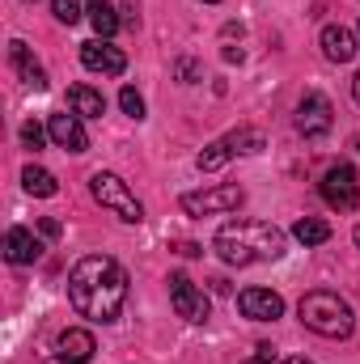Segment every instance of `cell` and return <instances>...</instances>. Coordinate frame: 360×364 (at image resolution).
I'll return each instance as SVG.
<instances>
[{
  "instance_id": "1",
  "label": "cell",
  "mask_w": 360,
  "mask_h": 364,
  "mask_svg": "<svg viewBox=\"0 0 360 364\" xmlns=\"http://www.w3.org/2000/svg\"><path fill=\"white\" fill-rule=\"evenodd\" d=\"M68 301L90 322H115L127 301V272L110 255H85L68 272Z\"/></svg>"
},
{
  "instance_id": "2",
  "label": "cell",
  "mask_w": 360,
  "mask_h": 364,
  "mask_svg": "<svg viewBox=\"0 0 360 364\" xmlns=\"http://www.w3.org/2000/svg\"><path fill=\"white\" fill-rule=\"evenodd\" d=\"M212 250L229 267H250V263H275L284 259V233L268 220H229L216 229Z\"/></svg>"
},
{
  "instance_id": "3",
  "label": "cell",
  "mask_w": 360,
  "mask_h": 364,
  "mask_svg": "<svg viewBox=\"0 0 360 364\" xmlns=\"http://www.w3.org/2000/svg\"><path fill=\"white\" fill-rule=\"evenodd\" d=\"M297 314H301V322H305L314 335H322V339H348L352 326H356L352 305L339 301L335 292H305L301 305H297Z\"/></svg>"
},
{
  "instance_id": "4",
  "label": "cell",
  "mask_w": 360,
  "mask_h": 364,
  "mask_svg": "<svg viewBox=\"0 0 360 364\" xmlns=\"http://www.w3.org/2000/svg\"><path fill=\"white\" fill-rule=\"evenodd\" d=\"M90 191L93 199L106 208V212H115L119 220H127V225H140L144 220V208H140V199L132 195V186L119 178V174H110V170H97L90 178Z\"/></svg>"
},
{
  "instance_id": "5",
  "label": "cell",
  "mask_w": 360,
  "mask_h": 364,
  "mask_svg": "<svg viewBox=\"0 0 360 364\" xmlns=\"http://www.w3.org/2000/svg\"><path fill=\"white\" fill-rule=\"evenodd\" d=\"M166 284H170V305H174V314H179L182 322H208L212 301H208V292H203L191 275L174 272Z\"/></svg>"
},
{
  "instance_id": "6",
  "label": "cell",
  "mask_w": 360,
  "mask_h": 364,
  "mask_svg": "<svg viewBox=\"0 0 360 364\" xmlns=\"http://www.w3.org/2000/svg\"><path fill=\"white\" fill-rule=\"evenodd\" d=\"M318 191H322V199L335 208V212H352L360 203V178L352 166H331L322 182H318Z\"/></svg>"
},
{
  "instance_id": "7",
  "label": "cell",
  "mask_w": 360,
  "mask_h": 364,
  "mask_svg": "<svg viewBox=\"0 0 360 364\" xmlns=\"http://www.w3.org/2000/svg\"><path fill=\"white\" fill-rule=\"evenodd\" d=\"M242 199H246L242 186H212V191L182 195V212H191V216H221V212H233Z\"/></svg>"
},
{
  "instance_id": "8",
  "label": "cell",
  "mask_w": 360,
  "mask_h": 364,
  "mask_svg": "<svg viewBox=\"0 0 360 364\" xmlns=\"http://www.w3.org/2000/svg\"><path fill=\"white\" fill-rule=\"evenodd\" d=\"M331 127H335V110H331V102H327L322 93H305L301 106H297V132H301L305 140H322Z\"/></svg>"
},
{
  "instance_id": "9",
  "label": "cell",
  "mask_w": 360,
  "mask_h": 364,
  "mask_svg": "<svg viewBox=\"0 0 360 364\" xmlns=\"http://www.w3.org/2000/svg\"><path fill=\"white\" fill-rule=\"evenodd\" d=\"M238 309L250 322H275L284 314V296L271 288H246V292H238Z\"/></svg>"
},
{
  "instance_id": "10",
  "label": "cell",
  "mask_w": 360,
  "mask_h": 364,
  "mask_svg": "<svg viewBox=\"0 0 360 364\" xmlns=\"http://www.w3.org/2000/svg\"><path fill=\"white\" fill-rule=\"evenodd\" d=\"M81 64H85L90 73H102V77H119V73L127 68V55H123L119 47L102 43V38H90V43H81Z\"/></svg>"
},
{
  "instance_id": "11",
  "label": "cell",
  "mask_w": 360,
  "mask_h": 364,
  "mask_svg": "<svg viewBox=\"0 0 360 364\" xmlns=\"http://www.w3.org/2000/svg\"><path fill=\"white\" fill-rule=\"evenodd\" d=\"M47 136L64 149V153H85L90 149V136L81 127V114H51L47 119Z\"/></svg>"
},
{
  "instance_id": "12",
  "label": "cell",
  "mask_w": 360,
  "mask_h": 364,
  "mask_svg": "<svg viewBox=\"0 0 360 364\" xmlns=\"http://www.w3.org/2000/svg\"><path fill=\"white\" fill-rule=\"evenodd\" d=\"M55 352H60V364H90L97 343L85 326H68L60 339H55Z\"/></svg>"
},
{
  "instance_id": "13",
  "label": "cell",
  "mask_w": 360,
  "mask_h": 364,
  "mask_svg": "<svg viewBox=\"0 0 360 364\" xmlns=\"http://www.w3.org/2000/svg\"><path fill=\"white\" fill-rule=\"evenodd\" d=\"M4 259H9L13 267H30V263L43 259V242H38L30 229H9V233H4Z\"/></svg>"
},
{
  "instance_id": "14",
  "label": "cell",
  "mask_w": 360,
  "mask_h": 364,
  "mask_svg": "<svg viewBox=\"0 0 360 364\" xmlns=\"http://www.w3.org/2000/svg\"><path fill=\"white\" fill-rule=\"evenodd\" d=\"M9 64L17 68V77H21L30 90H47V73H43V64L30 55V47H26L21 38H13V43H9Z\"/></svg>"
},
{
  "instance_id": "15",
  "label": "cell",
  "mask_w": 360,
  "mask_h": 364,
  "mask_svg": "<svg viewBox=\"0 0 360 364\" xmlns=\"http://www.w3.org/2000/svg\"><path fill=\"white\" fill-rule=\"evenodd\" d=\"M322 55L335 60V64L356 60V38H352V30H344V26H327V30H322Z\"/></svg>"
},
{
  "instance_id": "16",
  "label": "cell",
  "mask_w": 360,
  "mask_h": 364,
  "mask_svg": "<svg viewBox=\"0 0 360 364\" xmlns=\"http://www.w3.org/2000/svg\"><path fill=\"white\" fill-rule=\"evenodd\" d=\"M68 106L81 119H102L106 114V97L97 90H90V85H68Z\"/></svg>"
},
{
  "instance_id": "17",
  "label": "cell",
  "mask_w": 360,
  "mask_h": 364,
  "mask_svg": "<svg viewBox=\"0 0 360 364\" xmlns=\"http://www.w3.org/2000/svg\"><path fill=\"white\" fill-rule=\"evenodd\" d=\"M229 157H238V153H233L229 136H221V140H212V144H208V149L195 157V166H199V174H216V170H221Z\"/></svg>"
},
{
  "instance_id": "18",
  "label": "cell",
  "mask_w": 360,
  "mask_h": 364,
  "mask_svg": "<svg viewBox=\"0 0 360 364\" xmlns=\"http://www.w3.org/2000/svg\"><path fill=\"white\" fill-rule=\"evenodd\" d=\"M21 182H26V191H30L34 199H51V195L60 191L55 174H51V170H43V166H26V170H21Z\"/></svg>"
},
{
  "instance_id": "19",
  "label": "cell",
  "mask_w": 360,
  "mask_h": 364,
  "mask_svg": "<svg viewBox=\"0 0 360 364\" xmlns=\"http://www.w3.org/2000/svg\"><path fill=\"white\" fill-rule=\"evenodd\" d=\"M292 237H297L301 246H322V242H331V225L318 220V216H301V220L292 225Z\"/></svg>"
},
{
  "instance_id": "20",
  "label": "cell",
  "mask_w": 360,
  "mask_h": 364,
  "mask_svg": "<svg viewBox=\"0 0 360 364\" xmlns=\"http://www.w3.org/2000/svg\"><path fill=\"white\" fill-rule=\"evenodd\" d=\"M90 21H93V30H97V38H110L119 30V13H115L110 0H90Z\"/></svg>"
},
{
  "instance_id": "21",
  "label": "cell",
  "mask_w": 360,
  "mask_h": 364,
  "mask_svg": "<svg viewBox=\"0 0 360 364\" xmlns=\"http://www.w3.org/2000/svg\"><path fill=\"white\" fill-rule=\"evenodd\" d=\"M51 13H55V21H64V26H77V21H81V0H51Z\"/></svg>"
},
{
  "instance_id": "22",
  "label": "cell",
  "mask_w": 360,
  "mask_h": 364,
  "mask_svg": "<svg viewBox=\"0 0 360 364\" xmlns=\"http://www.w3.org/2000/svg\"><path fill=\"white\" fill-rule=\"evenodd\" d=\"M119 106H123V114H132V119H144V97L132 90V85H123V90H119Z\"/></svg>"
},
{
  "instance_id": "23",
  "label": "cell",
  "mask_w": 360,
  "mask_h": 364,
  "mask_svg": "<svg viewBox=\"0 0 360 364\" xmlns=\"http://www.w3.org/2000/svg\"><path fill=\"white\" fill-rule=\"evenodd\" d=\"M43 140H47V132H43L34 119H30V123H21V144H26V149H34V153H38V149H43Z\"/></svg>"
},
{
  "instance_id": "24",
  "label": "cell",
  "mask_w": 360,
  "mask_h": 364,
  "mask_svg": "<svg viewBox=\"0 0 360 364\" xmlns=\"http://www.w3.org/2000/svg\"><path fill=\"white\" fill-rule=\"evenodd\" d=\"M174 73H179L182 85H191V81L199 77V64H195V60H179V64H174Z\"/></svg>"
},
{
  "instance_id": "25",
  "label": "cell",
  "mask_w": 360,
  "mask_h": 364,
  "mask_svg": "<svg viewBox=\"0 0 360 364\" xmlns=\"http://www.w3.org/2000/svg\"><path fill=\"white\" fill-rule=\"evenodd\" d=\"M38 233H43V237H51V242H55V237H60V233H64V229H60V220H55V216H43V220H38Z\"/></svg>"
},
{
  "instance_id": "26",
  "label": "cell",
  "mask_w": 360,
  "mask_h": 364,
  "mask_svg": "<svg viewBox=\"0 0 360 364\" xmlns=\"http://www.w3.org/2000/svg\"><path fill=\"white\" fill-rule=\"evenodd\" d=\"M174 250L186 255V259H199V255H203V246H195V242H174Z\"/></svg>"
},
{
  "instance_id": "27",
  "label": "cell",
  "mask_w": 360,
  "mask_h": 364,
  "mask_svg": "<svg viewBox=\"0 0 360 364\" xmlns=\"http://www.w3.org/2000/svg\"><path fill=\"white\" fill-rule=\"evenodd\" d=\"M352 97H356V106H360V73H356V81H352Z\"/></svg>"
},
{
  "instance_id": "28",
  "label": "cell",
  "mask_w": 360,
  "mask_h": 364,
  "mask_svg": "<svg viewBox=\"0 0 360 364\" xmlns=\"http://www.w3.org/2000/svg\"><path fill=\"white\" fill-rule=\"evenodd\" d=\"M284 364H309V360H305V356H288Z\"/></svg>"
},
{
  "instance_id": "29",
  "label": "cell",
  "mask_w": 360,
  "mask_h": 364,
  "mask_svg": "<svg viewBox=\"0 0 360 364\" xmlns=\"http://www.w3.org/2000/svg\"><path fill=\"white\" fill-rule=\"evenodd\" d=\"M356 246H360V225H356Z\"/></svg>"
},
{
  "instance_id": "30",
  "label": "cell",
  "mask_w": 360,
  "mask_h": 364,
  "mask_svg": "<svg viewBox=\"0 0 360 364\" xmlns=\"http://www.w3.org/2000/svg\"><path fill=\"white\" fill-rule=\"evenodd\" d=\"M203 4H221V0H203Z\"/></svg>"
}]
</instances>
